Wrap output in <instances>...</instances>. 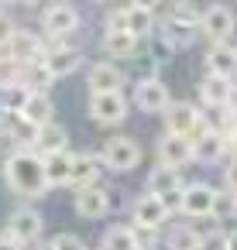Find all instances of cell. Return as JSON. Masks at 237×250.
I'll return each mask as SVG.
<instances>
[{
    "mask_svg": "<svg viewBox=\"0 0 237 250\" xmlns=\"http://www.w3.org/2000/svg\"><path fill=\"white\" fill-rule=\"evenodd\" d=\"M0 171H4V185H7L14 195H21V199H42V195L48 192L45 171H42V154H35L31 147H14V151H7Z\"/></svg>",
    "mask_w": 237,
    "mask_h": 250,
    "instance_id": "1",
    "label": "cell"
},
{
    "mask_svg": "<svg viewBox=\"0 0 237 250\" xmlns=\"http://www.w3.org/2000/svg\"><path fill=\"white\" fill-rule=\"evenodd\" d=\"M42 62H45V69L52 72V79L72 76V72L83 65V48H79L76 35H72V38H59V42H45Z\"/></svg>",
    "mask_w": 237,
    "mask_h": 250,
    "instance_id": "2",
    "label": "cell"
},
{
    "mask_svg": "<svg viewBox=\"0 0 237 250\" xmlns=\"http://www.w3.org/2000/svg\"><path fill=\"white\" fill-rule=\"evenodd\" d=\"M38 24H42V35L48 42H59V38H72L79 31L83 18H79V11L72 4H48V7H42Z\"/></svg>",
    "mask_w": 237,
    "mask_h": 250,
    "instance_id": "3",
    "label": "cell"
},
{
    "mask_svg": "<svg viewBox=\"0 0 237 250\" xmlns=\"http://www.w3.org/2000/svg\"><path fill=\"white\" fill-rule=\"evenodd\" d=\"M42 233H45V216L35 209V206H18L11 216H7V236L14 243H21L24 250L31 243H42Z\"/></svg>",
    "mask_w": 237,
    "mask_h": 250,
    "instance_id": "4",
    "label": "cell"
},
{
    "mask_svg": "<svg viewBox=\"0 0 237 250\" xmlns=\"http://www.w3.org/2000/svg\"><path fill=\"white\" fill-rule=\"evenodd\" d=\"M234 28H237V18H234L230 7L213 4V7H206V11H199V28H196V35H203L210 45L230 42V38H234Z\"/></svg>",
    "mask_w": 237,
    "mask_h": 250,
    "instance_id": "5",
    "label": "cell"
},
{
    "mask_svg": "<svg viewBox=\"0 0 237 250\" xmlns=\"http://www.w3.org/2000/svg\"><path fill=\"white\" fill-rule=\"evenodd\" d=\"M138 161H141V147L134 137H127V134L107 137V144L100 151V165H107L110 171H134Z\"/></svg>",
    "mask_w": 237,
    "mask_h": 250,
    "instance_id": "6",
    "label": "cell"
},
{
    "mask_svg": "<svg viewBox=\"0 0 237 250\" xmlns=\"http://www.w3.org/2000/svg\"><path fill=\"white\" fill-rule=\"evenodd\" d=\"M213 199H216V188L206 185V182H192V185H182L179 195H175V209L189 219H210L213 212Z\"/></svg>",
    "mask_w": 237,
    "mask_h": 250,
    "instance_id": "7",
    "label": "cell"
},
{
    "mask_svg": "<svg viewBox=\"0 0 237 250\" xmlns=\"http://www.w3.org/2000/svg\"><path fill=\"white\" fill-rule=\"evenodd\" d=\"M0 52H4V59L14 62V65H31V62H42L45 42H42V35H35L31 28H18V31L11 35V42L0 48Z\"/></svg>",
    "mask_w": 237,
    "mask_h": 250,
    "instance_id": "8",
    "label": "cell"
},
{
    "mask_svg": "<svg viewBox=\"0 0 237 250\" xmlns=\"http://www.w3.org/2000/svg\"><path fill=\"white\" fill-rule=\"evenodd\" d=\"M162 117H165V134H172V137H192V134L203 127L199 106H196V103H186V100L168 103Z\"/></svg>",
    "mask_w": 237,
    "mask_h": 250,
    "instance_id": "9",
    "label": "cell"
},
{
    "mask_svg": "<svg viewBox=\"0 0 237 250\" xmlns=\"http://www.w3.org/2000/svg\"><path fill=\"white\" fill-rule=\"evenodd\" d=\"M168 216H172L168 202L158 199V195H151V192H141V195L134 199V206H131V219H134V226L162 229V226L168 223Z\"/></svg>",
    "mask_w": 237,
    "mask_h": 250,
    "instance_id": "10",
    "label": "cell"
},
{
    "mask_svg": "<svg viewBox=\"0 0 237 250\" xmlns=\"http://www.w3.org/2000/svg\"><path fill=\"white\" fill-rule=\"evenodd\" d=\"M131 113V103L124 93H90V117L96 124H120Z\"/></svg>",
    "mask_w": 237,
    "mask_h": 250,
    "instance_id": "11",
    "label": "cell"
},
{
    "mask_svg": "<svg viewBox=\"0 0 237 250\" xmlns=\"http://www.w3.org/2000/svg\"><path fill=\"white\" fill-rule=\"evenodd\" d=\"M189 144H192V161H199V165H220V161L227 158V141H223V134H216V130H210V127H199V130L189 137Z\"/></svg>",
    "mask_w": 237,
    "mask_h": 250,
    "instance_id": "12",
    "label": "cell"
},
{
    "mask_svg": "<svg viewBox=\"0 0 237 250\" xmlns=\"http://www.w3.org/2000/svg\"><path fill=\"white\" fill-rule=\"evenodd\" d=\"M72 206H76V212H79L83 219H103V216L110 212L114 199H110V188H103V185L96 182V185L76 188V199H72Z\"/></svg>",
    "mask_w": 237,
    "mask_h": 250,
    "instance_id": "13",
    "label": "cell"
},
{
    "mask_svg": "<svg viewBox=\"0 0 237 250\" xmlns=\"http://www.w3.org/2000/svg\"><path fill=\"white\" fill-rule=\"evenodd\" d=\"M124 69H117V62H93L86 72V86L90 93H124Z\"/></svg>",
    "mask_w": 237,
    "mask_h": 250,
    "instance_id": "14",
    "label": "cell"
},
{
    "mask_svg": "<svg viewBox=\"0 0 237 250\" xmlns=\"http://www.w3.org/2000/svg\"><path fill=\"white\" fill-rule=\"evenodd\" d=\"M168 103L172 100H168L165 83H158V79H138L134 83V106L138 110H144V113H165Z\"/></svg>",
    "mask_w": 237,
    "mask_h": 250,
    "instance_id": "15",
    "label": "cell"
},
{
    "mask_svg": "<svg viewBox=\"0 0 237 250\" xmlns=\"http://www.w3.org/2000/svg\"><path fill=\"white\" fill-rule=\"evenodd\" d=\"M155 154H158V165H168V168H186L192 161V144L189 137H172V134H162L158 144H155Z\"/></svg>",
    "mask_w": 237,
    "mask_h": 250,
    "instance_id": "16",
    "label": "cell"
},
{
    "mask_svg": "<svg viewBox=\"0 0 237 250\" xmlns=\"http://www.w3.org/2000/svg\"><path fill=\"white\" fill-rule=\"evenodd\" d=\"M100 154L96 151H76L72 154V168H69V185L72 188H86V185H96L100 178Z\"/></svg>",
    "mask_w": 237,
    "mask_h": 250,
    "instance_id": "17",
    "label": "cell"
},
{
    "mask_svg": "<svg viewBox=\"0 0 237 250\" xmlns=\"http://www.w3.org/2000/svg\"><path fill=\"white\" fill-rule=\"evenodd\" d=\"M206 72L234 83V76H237V48H234L230 42L210 45V52H206Z\"/></svg>",
    "mask_w": 237,
    "mask_h": 250,
    "instance_id": "18",
    "label": "cell"
},
{
    "mask_svg": "<svg viewBox=\"0 0 237 250\" xmlns=\"http://www.w3.org/2000/svg\"><path fill=\"white\" fill-rule=\"evenodd\" d=\"M179 188H182V175H179V168L155 165V168L148 171V192H151V195H158V199H172V195H179Z\"/></svg>",
    "mask_w": 237,
    "mask_h": 250,
    "instance_id": "19",
    "label": "cell"
},
{
    "mask_svg": "<svg viewBox=\"0 0 237 250\" xmlns=\"http://www.w3.org/2000/svg\"><path fill=\"white\" fill-rule=\"evenodd\" d=\"M69 168H72V151L42 154V171H45V185H48V188L69 185Z\"/></svg>",
    "mask_w": 237,
    "mask_h": 250,
    "instance_id": "20",
    "label": "cell"
},
{
    "mask_svg": "<svg viewBox=\"0 0 237 250\" xmlns=\"http://www.w3.org/2000/svg\"><path fill=\"white\" fill-rule=\"evenodd\" d=\"M124 24H127V35H134L138 42H144L151 35V28H158V21H155L148 4H127L124 7Z\"/></svg>",
    "mask_w": 237,
    "mask_h": 250,
    "instance_id": "21",
    "label": "cell"
},
{
    "mask_svg": "<svg viewBox=\"0 0 237 250\" xmlns=\"http://www.w3.org/2000/svg\"><path fill=\"white\" fill-rule=\"evenodd\" d=\"M230 79H220V76H203L199 79V103L206 106V110H220V106H227V96H230Z\"/></svg>",
    "mask_w": 237,
    "mask_h": 250,
    "instance_id": "22",
    "label": "cell"
},
{
    "mask_svg": "<svg viewBox=\"0 0 237 250\" xmlns=\"http://www.w3.org/2000/svg\"><path fill=\"white\" fill-rule=\"evenodd\" d=\"M52 151H69V130L55 120L38 127V137H35V154H52Z\"/></svg>",
    "mask_w": 237,
    "mask_h": 250,
    "instance_id": "23",
    "label": "cell"
},
{
    "mask_svg": "<svg viewBox=\"0 0 237 250\" xmlns=\"http://www.w3.org/2000/svg\"><path fill=\"white\" fill-rule=\"evenodd\" d=\"M21 117H24L28 124H35V127L52 124V120H55V103H52V96H45V93H31L28 103H24V110H21Z\"/></svg>",
    "mask_w": 237,
    "mask_h": 250,
    "instance_id": "24",
    "label": "cell"
},
{
    "mask_svg": "<svg viewBox=\"0 0 237 250\" xmlns=\"http://www.w3.org/2000/svg\"><path fill=\"white\" fill-rule=\"evenodd\" d=\"M21 86H28L31 93H45L48 96V89L55 86V79L45 69V62H31V65H21Z\"/></svg>",
    "mask_w": 237,
    "mask_h": 250,
    "instance_id": "25",
    "label": "cell"
},
{
    "mask_svg": "<svg viewBox=\"0 0 237 250\" xmlns=\"http://www.w3.org/2000/svg\"><path fill=\"white\" fill-rule=\"evenodd\" d=\"M103 52H107V55H117V59H138L141 42H138L134 35H127V31H120V35H103Z\"/></svg>",
    "mask_w": 237,
    "mask_h": 250,
    "instance_id": "26",
    "label": "cell"
},
{
    "mask_svg": "<svg viewBox=\"0 0 237 250\" xmlns=\"http://www.w3.org/2000/svg\"><path fill=\"white\" fill-rule=\"evenodd\" d=\"M100 247H103V250H141L138 240H134V229H131V226H117V223L103 229Z\"/></svg>",
    "mask_w": 237,
    "mask_h": 250,
    "instance_id": "27",
    "label": "cell"
},
{
    "mask_svg": "<svg viewBox=\"0 0 237 250\" xmlns=\"http://www.w3.org/2000/svg\"><path fill=\"white\" fill-rule=\"evenodd\" d=\"M158 28H162V45L172 48V52L175 48H189L196 42V31L192 28H182V24H172V21H162Z\"/></svg>",
    "mask_w": 237,
    "mask_h": 250,
    "instance_id": "28",
    "label": "cell"
},
{
    "mask_svg": "<svg viewBox=\"0 0 237 250\" xmlns=\"http://www.w3.org/2000/svg\"><path fill=\"white\" fill-rule=\"evenodd\" d=\"M28 96H31V89L21 86V83L7 86V89H0V113H21L24 103H28Z\"/></svg>",
    "mask_w": 237,
    "mask_h": 250,
    "instance_id": "29",
    "label": "cell"
},
{
    "mask_svg": "<svg viewBox=\"0 0 237 250\" xmlns=\"http://www.w3.org/2000/svg\"><path fill=\"white\" fill-rule=\"evenodd\" d=\"M165 247L168 250H196L199 247V233L192 226H172L165 233Z\"/></svg>",
    "mask_w": 237,
    "mask_h": 250,
    "instance_id": "30",
    "label": "cell"
},
{
    "mask_svg": "<svg viewBox=\"0 0 237 250\" xmlns=\"http://www.w3.org/2000/svg\"><path fill=\"white\" fill-rule=\"evenodd\" d=\"M165 21H172V24H182V28H192V31H196V28H199V7L186 4V0H182V4H172Z\"/></svg>",
    "mask_w": 237,
    "mask_h": 250,
    "instance_id": "31",
    "label": "cell"
},
{
    "mask_svg": "<svg viewBox=\"0 0 237 250\" xmlns=\"http://www.w3.org/2000/svg\"><path fill=\"white\" fill-rule=\"evenodd\" d=\"M234 216H237V202H234V195L216 188V199H213V212H210V219H234Z\"/></svg>",
    "mask_w": 237,
    "mask_h": 250,
    "instance_id": "32",
    "label": "cell"
},
{
    "mask_svg": "<svg viewBox=\"0 0 237 250\" xmlns=\"http://www.w3.org/2000/svg\"><path fill=\"white\" fill-rule=\"evenodd\" d=\"M196 250H227V229H206L199 233V247Z\"/></svg>",
    "mask_w": 237,
    "mask_h": 250,
    "instance_id": "33",
    "label": "cell"
},
{
    "mask_svg": "<svg viewBox=\"0 0 237 250\" xmlns=\"http://www.w3.org/2000/svg\"><path fill=\"white\" fill-rule=\"evenodd\" d=\"M131 229H134V240H138V247H141V250H155V247L162 243V233H158V229L134 226V223H131Z\"/></svg>",
    "mask_w": 237,
    "mask_h": 250,
    "instance_id": "34",
    "label": "cell"
},
{
    "mask_svg": "<svg viewBox=\"0 0 237 250\" xmlns=\"http://www.w3.org/2000/svg\"><path fill=\"white\" fill-rule=\"evenodd\" d=\"M120 31H127V24H124V7H110V11H107V21H103V35H120Z\"/></svg>",
    "mask_w": 237,
    "mask_h": 250,
    "instance_id": "35",
    "label": "cell"
},
{
    "mask_svg": "<svg viewBox=\"0 0 237 250\" xmlns=\"http://www.w3.org/2000/svg\"><path fill=\"white\" fill-rule=\"evenodd\" d=\"M52 247H55V250H90V247L83 243V236H76V233H55V236H52Z\"/></svg>",
    "mask_w": 237,
    "mask_h": 250,
    "instance_id": "36",
    "label": "cell"
},
{
    "mask_svg": "<svg viewBox=\"0 0 237 250\" xmlns=\"http://www.w3.org/2000/svg\"><path fill=\"white\" fill-rule=\"evenodd\" d=\"M14 83H21V65L0 59V89H7V86H14Z\"/></svg>",
    "mask_w": 237,
    "mask_h": 250,
    "instance_id": "37",
    "label": "cell"
},
{
    "mask_svg": "<svg viewBox=\"0 0 237 250\" xmlns=\"http://www.w3.org/2000/svg\"><path fill=\"white\" fill-rule=\"evenodd\" d=\"M14 31H18V21L11 18V11H7V7H0V48L11 42V35H14Z\"/></svg>",
    "mask_w": 237,
    "mask_h": 250,
    "instance_id": "38",
    "label": "cell"
},
{
    "mask_svg": "<svg viewBox=\"0 0 237 250\" xmlns=\"http://www.w3.org/2000/svg\"><path fill=\"white\" fill-rule=\"evenodd\" d=\"M223 185L230 192H237V158H227V165H223Z\"/></svg>",
    "mask_w": 237,
    "mask_h": 250,
    "instance_id": "39",
    "label": "cell"
},
{
    "mask_svg": "<svg viewBox=\"0 0 237 250\" xmlns=\"http://www.w3.org/2000/svg\"><path fill=\"white\" fill-rule=\"evenodd\" d=\"M223 141H227V158H237V120H234V127L223 134Z\"/></svg>",
    "mask_w": 237,
    "mask_h": 250,
    "instance_id": "40",
    "label": "cell"
},
{
    "mask_svg": "<svg viewBox=\"0 0 237 250\" xmlns=\"http://www.w3.org/2000/svg\"><path fill=\"white\" fill-rule=\"evenodd\" d=\"M0 250H24V247H21V243H14L7 233H0Z\"/></svg>",
    "mask_w": 237,
    "mask_h": 250,
    "instance_id": "41",
    "label": "cell"
},
{
    "mask_svg": "<svg viewBox=\"0 0 237 250\" xmlns=\"http://www.w3.org/2000/svg\"><path fill=\"white\" fill-rule=\"evenodd\" d=\"M227 250H237V229L227 233Z\"/></svg>",
    "mask_w": 237,
    "mask_h": 250,
    "instance_id": "42",
    "label": "cell"
},
{
    "mask_svg": "<svg viewBox=\"0 0 237 250\" xmlns=\"http://www.w3.org/2000/svg\"><path fill=\"white\" fill-rule=\"evenodd\" d=\"M35 250H55V247H52V240H45V243H35Z\"/></svg>",
    "mask_w": 237,
    "mask_h": 250,
    "instance_id": "43",
    "label": "cell"
},
{
    "mask_svg": "<svg viewBox=\"0 0 237 250\" xmlns=\"http://www.w3.org/2000/svg\"><path fill=\"white\" fill-rule=\"evenodd\" d=\"M230 195H234V202H237V192H230Z\"/></svg>",
    "mask_w": 237,
    "mask_h": 250,
    "instance_id": "44",
    "label": "cell"
},
{
    "mask_svg": "<svg viewBox=\"0 0 237 250\" xmlns=\"http://www.w3.org/2000/svg\"><path fill=\"white\" fill-rule=\"evenodd\" d=\"M230 45H234V48H237V42H230Z\"/></svg>",
    "mask_w": 237,
    "mask_h": 250,
    "instance_id": "45",
    "label": "cell"
},
{
    "mask_svg": "<svg viewBox=\"0 0 237 250\" xmlns=\"http://www.w3.org/2000/svg\"><path fill=\"white\" fill-rule=\"evenodd\" d=\"M0 59H4V52H0Z\"/></svg>",
    "mask_w": 237,
    "mask_h": 250,
    "instance_id": "46",
    "label": "cell"
},
{
    "mask_svg": "<svg viewBox=\"0 0 237 250\" xmlns=\"http://www.w3.org/2000/svg\"><path fill=\"white\" fill-rule=\"evenodd\" d=\"M0 144H4V141H0Z\"/></svg>",
    "mask_w": 237,
    "mask_h": 250,
    "instance_id": "47",
    "label": "cell"
}]
</instances>
